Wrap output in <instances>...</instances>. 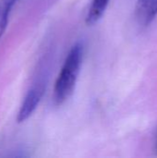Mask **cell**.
I'll use <instances>...</instances> for the list:
<instances>
[{
    "instance_id": "2",
    "label": "cell",
    "mask_w": 157,
    "mask_h": 158,
    "mask_svg": "<svg viewBox=\"0 0 157 158\" xmlns=\"http://www.w3.org/2000/svg\"><path fill=\"white\" fill-rule=\"evenodd\" d=\"M45 91V84L43 81H38L27 93L18 113L17 120L19 123L27 120L35 111L39 103L41 102Z\"/></svg>"
},
{
    "instance_id": "6",
    "label": "cell",
    "mask_w": 157,
    "mask_h": 158,
    "mask_svg": "<svg viewBox=\"0 0 157 158\" xmlns=\"http://www.w3.org/2000/svg\"><path fill=\"white\" fill-rule=\"evenodd\" d=\"M156 151H157V144H156Z\"/></svg>"
},
{
    "instance_id": "3",
    "label": "cell",
    "mask_w": 157,
    "mask_h": 158,
    "mask_svg": "<svg viewBox=\"0 0 157 158\" xmlns=\"http://www.w3.org/2000/svg\"><path fill=\"white\" fill-rule=\"evenodd\" d=\"M136 15L143 25L150 24L157 15V0H138Z\"/></svg>"
},
{
    "instance_id": "5",
    "label": "cell",
    "mask_w": 157,
    "mask_h": 158,
    "mask_svg": "<svg viewBox=\"0 0 157 158\" xmlns=\"http://www.w3.org/2000/svg\"><path fill=\"white\" fill-rule=\"evenodd\" d=\"M18 0H1L0 1V39L3 36L8 23L9 14L13 6Z\"/></svg>"
},
{
    "instance_id": "1",
    "label": "cell",
    "mask_w": 157,
    "mask_h": 158,
    "mask_svg": "<svg viewBox=\"0 0 157 158\" xmlns=\"http://www.w3.org/2000/svg\"><path fill=\"white\" fill-rule=\"evenodd\" d=\"M82 56L83 46L81 43H77L68 52L56 81L53 95L56 105H62L73 94L80 74Z\"/></svg>"
},
{
    "instance_id": "4",
    "label": "cell",
    "mask_w": 157,
    "mask_h": 158,
    "mask_svg": "<svg viewBox=\"0 0 157 158\" xmlns=\"http://www.w3.org/2000/svg\"><path fill=\"white\" fill-rule=\"evenodd\" d=\"M109 0H92L91 6L87 13L85 22L87 25L95 24L104 15Z\"/></svg>"
}]
</instances>
